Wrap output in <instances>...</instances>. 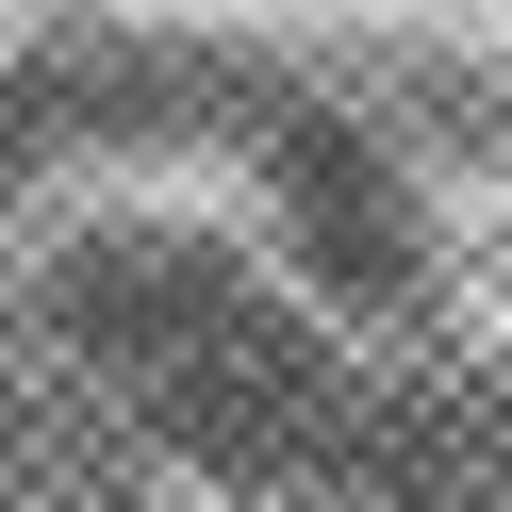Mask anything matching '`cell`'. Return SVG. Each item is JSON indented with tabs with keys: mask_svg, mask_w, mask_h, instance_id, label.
I'll return each mask as SVG.
<instances>
[{
	"mask_svg": "<svg viewBox=\"0 0 512 512\" xmlns=\"http://www.w3.org/2000/svg\"><path fill=\"white\" fill-rule=\"evenodd\" d=\"M265 199H281V248H298L331 298H413V281H430L413 182L380 166L347 116H281V133H265Z\"/></svg>",
	"mask_w": 512,
	"mask_h": 512,
	"instance_id": "6da1fadb",
	"label": "cell"
}]
</instances>
